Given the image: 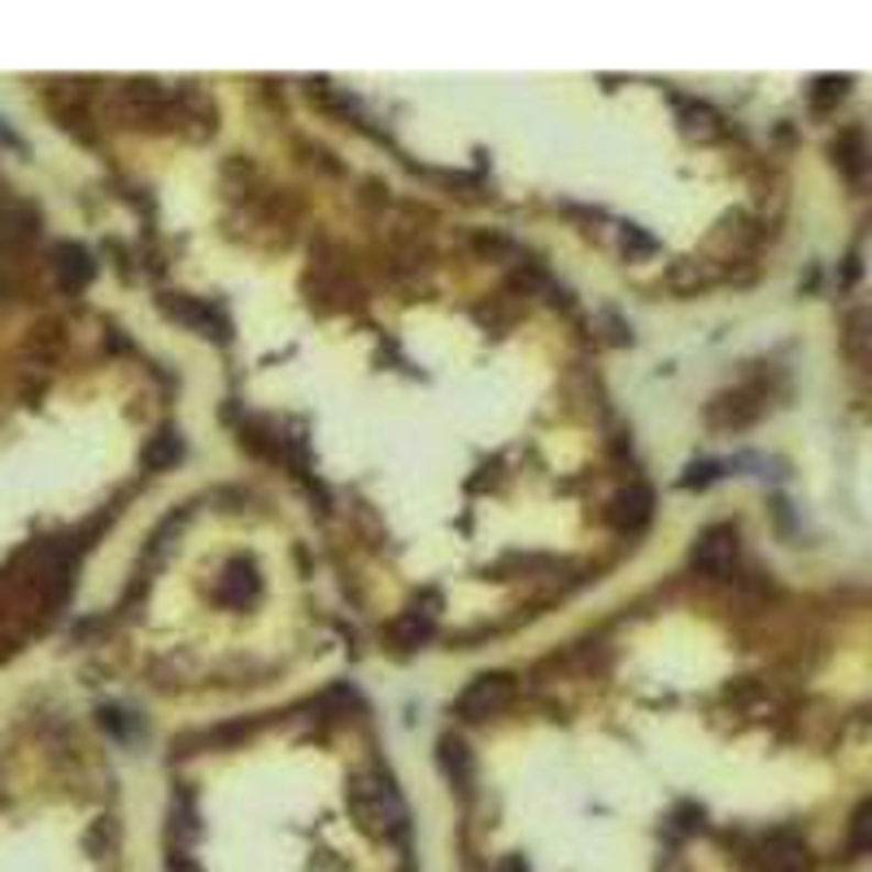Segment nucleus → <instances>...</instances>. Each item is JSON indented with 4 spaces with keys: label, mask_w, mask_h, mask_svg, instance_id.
Wrapping results in <instances>:
<instances>
[{
    "label": "nucleus",
    "mask_w": 872,
    "mask_h": 872,
    "mask_svg": "<svg viewBox=\"0 0 872 872\" xmlns=\"http://www.w3.org/2000/svg\"><path fill=\"white\" fill-rule=\"evenodd\" d=\"M92 275H97V262L88 257V250H79V245H62L57 250V279H62V288L79 292V288H88Z\"/></svg>",
    "instance_id": "7"
},
{
    "label": "nucleus",
    "mask_w": 872,
    "mask_h": 872,
    "mask_svg": "<svg viewBox=\"0 0 872 872\" xmlns=\"http://www.w3.org/2000/svg\"><path fill=\"white\" fill-rule=\"evenodd\" d=\"M689 563H694V572H703V576H729L733 572V563H738V528L733 523H711L698 541H694V550H689Z\"/></svg>",
    "instance_id": "1"
},
{
    "label": "nucleus",
    "mask_w": 872,
    "mask_h": 872,
    "mask_svg": "<svg viewBox=\"0 0 872 872\" xmlns=\"http://www.w3.org/2000/svg\"><path fill=\"white\" fill-rule=\"evenodd\" d=\"M720 476V463H703V467H694V476H685V485L694 489V485H707V481H716Z\"/></svg>",
    "instance_id": "12"
},
{
    "label": "nucleus",
    "mask_w": 872,
    "mask_h": 872,
    "mask_svg": "<svg viewBox=\"0 0 872 872\" xmlns=\"http://www.w3.org/2000/svg\"><path fill=\"white\" fill-rule=\"evenodd\" d=\"M763 401H768V393H763L759 384H742V388H733V393H720V397L711 401L707 419H711L716 428H747V423H754V419L763 415Z\"/></svg>",
    "instance_id": "3"
},
{
    "label": "nucleus",
    "mask_w": 872,
    "mask_h": 872,
    "mask_svg": "<svg viewBox=\"0 0 872 872\" xmlns=\"http://www.w3.org/2000/svg\"><path fill=\"white\" fill-rule=\"evenodd\" d=\"M510 698H515V681H510L506 672H481V676L459 694V716H463V720L498 716Z\"/></svg>",
    "instance_id": "2"
},
{
    "label": "nucleus",
    "mask_w": 872,
    "mask_h": 872,
    "mask_svg": "<svg viewBox=\"0 0 872 872\" xmlns=\"http://www.w3.org/2000/svg\"><path fill=\"white\" fill-rule=\"evenodd\" d=\"M179 454H184L179 432H175V428H162V432L144 445V467H148V472H166V467L179 463Z\"/></svg>",
    "instance_id": "8"
},
{
    "label": "nucleus",
    "mask_w": 872,
    "mask_h": 872,
    "mask_svg": "<svg viewBox=\"0 0 872 872\" xmlns=\"http://www.w3.org/2000/svg\"><path fill=\"white\" fill-rule=\"evenodd\" d=\"M428 632H432V611H423V616H419V607H410V616H406V620L397 623V637H401L406 645H415V641H423Z\"/></svg>",
    "instance_id": "10"
},
{
    "label": "nucleus",
    "mask_w": 872,
    "mask_h": 872,
    "mask_svg": "<svg viewBox=\"0 0 872 872\" xmlns=\"http://www.w3.org/2000/svg\"><path fill=\"white\" fill-rule=\"evenodd\" d=\"M847 84H851L847 75H842V79H816V92H812V101H816V106H829V101H838V97L847 92Z\"/></svg>",
    "instance_id": "11"
},
{
    "label": "nucleus",
    "mask_w": 872,
    "mask_h": 872,
    "mask_svg": "<svg viewBox=\"0 0 872 872\" xmlns=\"http://www.w3.org/2000/svg\"><path fill=\"white\" fill-rule=\"evenodd\" d=\"M628 245H632L637 253H654V241H650V236H641L637 228H628V232H623V250H628Z\"/></svg>",
    "instance_id": "13"
},
{
    "label": "nucleus",
    "mask_w": 872,
    "mask_h": 872,
    "mask_svg": "<svg viewBox=\"0 0 872 872\" xmlns=\"http://www.w3.org/2000/svg\"><path fill=\"white\" fill-rule=\"evenodd\" d=\"M650 510H654V494L645 485H628L611 501V519H616V528H623V532H637L650 519Z\"/></svg>",
    "instance_id": "5"
},
{
    "label": "nucleus",
    "mask_w": 872,
    "mask_h": 872,
    "mask_svg": "<svg viewBox=\"0 0 872 872\" xmlns=\"http://www.w3.org/2000/svg\"><path fill=\"white\" fill-rule=\"evenodd\" d=\"M437 759H441V772H445V781H450V785H454L463 798H472V790H476V759H472V750L463 747L459 738H441Z\"/></svg>",
    "instance_id": "4"
},
{
    "label": "nucleus",
    "mask_w": 872,
    "mask_h": 872,
    "mask_svg": "<svg viewBox=\"0 0 872 872\" xmlns=\"http://www.w3.org/2000/svg\"><path fill=\"white\" fill-rule=\"evenodd\" d=\"M166 310H170L175 319L192 323L201 336H210V328H214V314H210V306H197V301H188V297H175V301H166Z\"/></svg>",
    "instance_id": "9"
},
{
    "label": "nucleus",
    "mask_w": 872,
    "mask_h": 872,
    "mask_svg": "<svg viewBox=\"0 0 872 872\" xmlns=\"http://www.w3.org/2000/svg\"><path fill=\"white\" fill-rule=\"evenodd\" d=\"M219 598L228 607H245V603L257 598V567H253L250 559H232L228 563V572L219 581Z\"/></svg>",
    "instance_id": "6"
}]
</instances>
